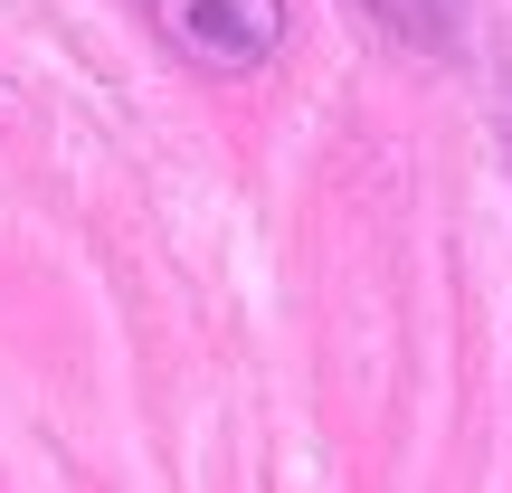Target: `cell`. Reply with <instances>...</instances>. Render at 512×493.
<instances>
[{"mask_svg":"<svg viewBox=\"0 0 512 493\" xmlns=\"http://www.w3.org/2000/svg\"><path fill=\"white\" fill-rule=\"evenodd\" d=\"M370 19H380V29H399V38H418V48H456L465 0H370Z\"/></svg>","mask_w":512,"mask_h":493,"instance_id":"7a4b0ae2","label":"cell"},{"mask_svg":"<svg viewBox=\"0 0 512 493\" xmlns=\"http://www.w3.org/2000/svg\"><path fill=\"white\" fill-rule=\"evenodd\" d=\"M143 10L209 76H247V67H266L285 48V0H143Z\"/></svg>","mask_w":512,"mask_h":493,"instance_id":"6da1fadb","label":"cell"}]
</instances>
